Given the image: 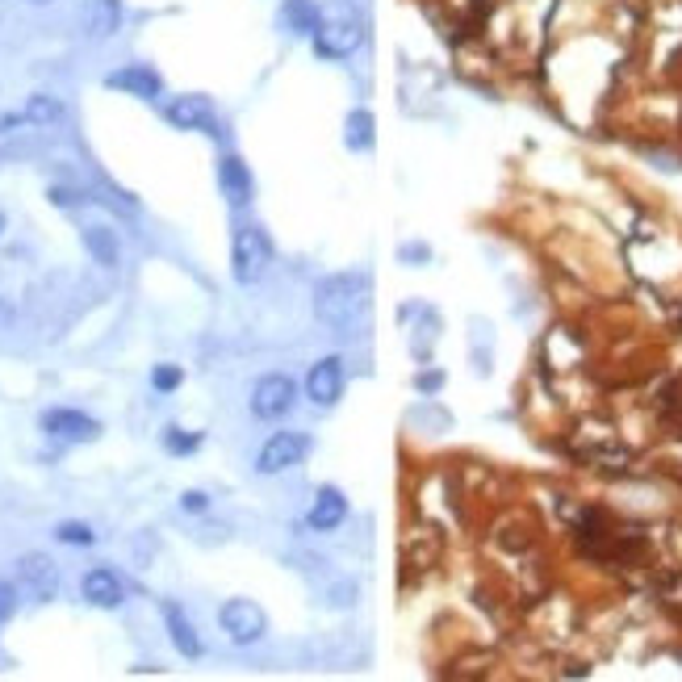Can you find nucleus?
<instances>
[{
  "label": "nucleus",
  "instance_id": "obj_29",
  "mask_svg": "<svg viewBox=\"0 0 682 682\" xmlns=\"http://www.w3.org/2000/svg\"><path fill=\"white\" fill-rule=\"evenodd\" d=\"M34 5H50V0H34Z\"/></svg>",
  "mask_w": 682,
  "mask_h": 682
},
{
  "label": "nucleus",
  "instance_id": "obj_10",
  "mask_svg": "<svg viewBox=\"0 0 682 682\" xmlns=\"http://www.w3.org/2000/svg\"><path fill=\"white\" fill-rule=\"evenodd\" d=\"M344 386H347V373H344V360L339 357H323L310 365L306 373V398L314 406H323V410H331V406L344 398Z\"/></svg>",
  "mask_w": 682,
  "mask_h": 682
},
{
  "label": "nucleus",
  "instance_id": "obj_4",
  "mask_svg": "<svg viewBox=\"0 0 682 682\" xmlns=\"http://www.w3.org/2000/svg\"><path fill=\"white\" fill-rule=\"evenodd\" d=\"M297 406V381L289 373H268L251 389V415L264 423H277Z\"/></svg>",
  "mask_w": 682,
  "mask_h": 682
},
{
  "label": "nucleus",
  "instance_id": "obj_1",
  "mask_svg": "<svg viewBox=\"0 0 682 682\" xmlns=\"http://www.w3.org/2000/svg\"><path fill=\"white\" fill-rule=\"evenodd\" d=\"M368 293L373 281L368 272H336V277L318 281L314 289V314L331 336H357L368 314Z\"/></svg>",
  "mask_w": 682,
  "mask_h": 682
},
{
  "label": "nucleus",
  "instance_id": "obj_16",
  "mask_svg": "<svg viewBox=\"0 0 682 682\" xmlns=\"http://www.w3.org/2000/svg\"><path fill=\"white\" fill-rule=\"evenodd\" d=\"M59 118H63V101L38 92V97L26 101V109H17V113H5V118H0V134H13L17 126H50V122H59Z\"/></svg>",
  "mask_w": 682,
  "mask_h": 682
},
{
  "label": "nucleus",
  "instance_id": "obj_6",
  "mask_svg": "<svg viewBox=\"0 0 682 682\" xmlns=\"http://www.w3.org/2000/svg\"><path fill=\"white\" fill-rule=\"evenodd\" d=\"M17 591L34 603H50L59 594V565L47 553H26L17 561Z\"/></svg>",
  "mask_w": 682,
  "mask_h": 682
},
{
  "label": "nucleus",
  "instance_id": "obj_3",
  "mask_svg": "<svg viewBox=\"0 0 682 682\" xmlns=\"http://www.w3.org/2000/svg\"><path fill=\"white\" fill-rule=\"evenodd\" d=\"M310 448H314V440H310L306 432H272L264 440V448L256 453V469L264 477L285 474V469H293V465L306 461Z\"/></svg>",
  "mask_w": 682,
  "mask_h": 682
},
{
  "label": "nucleus",
  "instance_id": "obj_5",
  "mask_svg": "<svg viewBox=\"0 0 682 682\" xmlns=\"http://www.w3.org/2000/svg\"><path fill=\"white\" fill-rule=\"evenodd\" d=\"M218 623H222L227 641H235V645H256L268 633L264 607L251 603V599H227L222 612H218Z\"/></svg>",
  "mask_w": 682,
  "mask_h": 682
},
{
  "label": "nucleus",
  "instance_id": "obj_15",
  "mask_svg": "<svg viewBox=\"0 0 682 682\" xmlns=\"http://www.w3.org/2000/svg\"><path fill=\"white\" fill-rule=\"evenodd\" d=\"M347 511H352V506H347L344 490H339V485H323L306 511V524H310V532H336L347 519Z\"/></svg>",
  "mask_w": 682,
  "mask_h": 682
},
{
  "label": "nucleus",
  "instance_id": "obj_23",
  "mask_svg": "<svg viewBox=\"0 0 682 682\" xmlns=\"http://www.w3.org/2000/svg\"><path fill=\"white\" fill-rule=\"evenodd\" d=\"M185 381V373H180V365H155V373H151V386L159 389V394H172V389Z\"/></svg>",
  "mask_w": 682,
  "mask_h": 682
},
{
  "label": "nucleus",
  "instance_id": "obj_26",
  "mask_svg": "<svg viewBox=\"0 0 682 682\" xmlns=\"http://www.w3.org/2000/svg\"><path fill=\"white\" fill-rule=\"evenodd\" d=\"M402 260L415 268V264H423V260H432V248H423V243H406V248H402Z\"/></svg>",
  "mask_w": 682,
  "mask_h": 682
},
{
  "label": "nucleus",
  "instance_id": "obj_28",
  "mask_svg": "<svg viewBox=\"0 0 682 682\" xmlns=\"http://www.w3.org/2000/svg\"><path fill=\"white\" fill-rule=\"evenodd\" d=\"M0 230H5V214H0Z\"/></svg>",
  "mask_w": 682,
  "mask_h": 682
},
{
  "label": "nucleus",
  "instance_id": "obj_13",
  "mask_svg": "<svg viewBox=\"0 0 682 682\" xmlns=\"http://www.w3.org/2000/svg\"><path fill=\"white\" fill-rule=\"evenodd\" d=\"M80 26L89 42H105L122 30V0H84L80 5Z\"/></svg>",
  "mask_w": 682,
  "mask_h": 682
},
{
  "label": "nucleus",
  "instance_id": "obj_12",
  "mask_svg": "<svg viewBox=\"0 0 682 682\" xmlns=\"http://www.w3.org/2000/svg\"><path fill=\"white\" fill-rule=\"evenodd\" d=\"M323 5L318 0H281V13H277V26L289 34V38H314L323 30Z\"/></svg>",
  "mask_w": 682,
  "mask_h": 682
},
{
  "label": "nucleus",
  "instance_id": "obj_9",
  "mask_svg": "<svg viewBox=\"0 0 682 682\" xmlns=\"http://www.w3.org/2000/svg\"><path fill=\"white\" fill-rule=\"evenodd\" d=\"M360 42H365V30H360L352 17H344V21H323V30L310 38V47H314L318 59L339 63V59H347Z\"/></svg>",
  "mask_w": 682,
  "mask_h": 682
},
{
  "label": "nucleus",
  "instance_id": "obj_11",
  "mask_svg": "<svg viewBox=\"0 0 682 682\" xmlns=\"http://www.w3.org/2000/svg\"><path fill=\"white\" fill-rule=\"evenodd\" d=\"M105 84L109 89H118V92H130V97H139V101L164 97V76H159L155 68H147V63H126V68L109 71Z\"/></svg>",
  "mask_w": 682,
  "mask_h": 682
},
{
  "label": "nucleus",
  "instance_id": "obj_17",
  "mask_svg": "<svg viewBox=\"0 0 682 682\" xmlns=\"http://www.w3.org/2000/svg\"><path fill=\"white\" fill-rule=\"evenodd\" d=\"M218 185H222V197H227L230 206H248L251 201V172L239 155L218 159Z\"/></svg>",
  "mask_w": 682,
  "mask_h": 682
},
{
  "label": "nucleus",
  "instance_id": "obj_19",
  "mask_svg": "<svg viewBox=\"0 0 682 682\" xmlns=\"http://www.w3.org/2000/svg\"><path fill=\"white\" fill-rule=\"evenodd\" d=\"M344 143H347V151H373L377 147V118L368 109H352V113H347Z\"/></svg>",
  "mask_w": 682,
  "mask_h": 682
},
{
  "label": "nucleus",
  "instance_id": "obj_8",
  "mask_svg": "<svg viewBox=\"0 0 682 682\" xmlns=\"http://www.w3.org/2000/svg\"><path fill=\"white\" fill-rule=\"evenodd\" d=\"M164 118L176 130H201V134H214L218 126V109L206 92H185V97H172L164 105Z\"/></svg>",
  "mask_w": 682,
  "mask_h": 682
},
{
  "label": "nucleus",
  "instance_id": "obj_21",
  "mask_svg": "<svg viewBox=\"0 0 682 682\" xmlns=\"http://www.w3.org/2000/svg\"><path fill=\"white\" fill-rule=\"evenodd\" d=\"M164 448H168L172 456H188L201 448V435L197 432H180V427H168L164 432Z\"/></svg>",
  "mask_w": 682,
  "mask_h": 682
},
{
  "label": "nucleus",
  "instance_id": "obj_24",
  "mask_svg": "<svg viewBox=\"0 0 682 682\" xmlns=\"http://www.w3.org/2000/svg\"><path fill=\"white\" fill-rule=\"evenodd\" d=\"M17 586L13 582H0V623H9L13 620V612H17Z\"/></svg>",
  "mask_w": 682,
  "mask_h": 682
},
{
  "label": "nucleus",
  "instance_id": "obj_18",
  "mask_svg": "<svg viewBox=\"0 0 682 682\" xmlns=\"http://www.w3.org/2000/svg\"><path fill=\"white\" fill-rule=\"evenodd\" d=\"M164 623H168V636H172V645L180 649V657H188V662H197L201 657V636H197V628L188 623V615L180 612V603H164Z\"/></svg>",
  "mask_w": 682,
  "mask_h": 682
},
{
  "label": "nucleus",
  "instance_id": "obj_20",
  "mask_svg": "<svg viewBox=\"0 0 682 682\" xmlns=\"http://www.w3.org/2000/svg\"><path fill=\"white\" fill-rule=\"evenodd\" d=\"M84 248H89L92 260L105 264V268H113L122 260V243H118V235H113L109 227H89V230H84Z\"/></svg>",
  "mask_w": 682,
  "mask_h": 682
},
{
  "label": "nucleus",
  "instance_id": "obj_27",
  "mask_svg": "<svg viewBox=\"0 0 682 682\" xmlns=\"http://www.w3.org/2000/svg\"><path fill=\"white\" fill-rule=\"evenodd\" d=\"M180 506L197 515V511H206V506H209V498L201 495V490H185V495H180Z\"/></svg>",
  "mask_w": 682,
  "mask_h": 682
},
{
  "label": "nucleus",
  "instance_id": "obj_14",
  "mask_svg": "<svg viewBox=\"0 0 682 682\" xmlns=\"http://www.w3.org/2000/svg\"><path fill=\"white\" fill-rule=\"evenodd\" d=\"M80 591H84V599H89L92 607H101V612H113V607L126 603V582H122L109 565H97V570H89L84 574V582H80Z\"/></svg>",
  "mask_w": 682,
  "mask_h": 682
},
{
  "label": "nucleus",
  "instance_id": "obj_7",
  "mask_svg": "<svg viewBox=\"0 0 682 682\" xmlns=\"http://www.w3.org/2000/svg\"><path fill=\"white\" fill-rule=\"evenodd\" d=\"M42 432L50 440H59V444H92L101 435V423L84 410H71V406H55L42 415Z\"/></svg>",
  "mask_w": 682,
  "mask_h": 682
},
{
  "label": "nucleus",
  "instance_id": "obj_25",
  "mask_svg": "<svg viewBox=\"0 0 682 682\" xmlns=\"http://www.w3.org/2000/svg\"><path fill=\"white\" fill-rule=\"evenodd\" d=\"M440 386H444V373H419V377H415V389H419V394H440Z\"/></svg>",
  "mask_w": 682,
  "mask_h": 682
},
{
  "label": "nucleus",
  "instance_id": "obj_2",
  "mask_svg": "<svg viewBox=\"0 0 682 682\" xmlns=\"http://www.w3.org/2000/svg\"><path fill=\"white\" fill-rule=\"evenodd\" d=\"M272 264V239L260 227H239L230 239V272L239 285H256Z\"/></svg>",
  "mask_w": 682,
  "mask_h": 682
},
{
  "label": "nucleus",
  "instance_id": "obj_22",
  "mask_svg": "<svg viewBox=\"0 0 682 682\" xmlns=\"http://www.w3.org/2000/svg\"><path fill=\"white\" fill-rule=\"evenodd\" d=\"M55 540L71 544V549H89V544L97 540V532H92L89 524H59V527H55Z\"/></svg>",
  "mask_w": 682,
  "mask_h": 682
}]
</instances>
